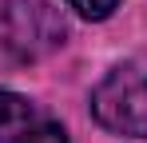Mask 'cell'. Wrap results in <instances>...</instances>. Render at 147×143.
<instances>
[{"label": "cell", "mask_w": 147, "mask_h": 143, "mask_svg": "<svg viewBox=\"0 0 147 143\" xmlns=\"http://www.w3.org/2000/svg\"><path fill=\"white\" fill-rule=\"evenodd\" d=\"M0 44L16 52V60H36L64 44V20L44 0H8L0 12Z\"/></svg>", "instance_id": "2"}, {"label": "cell", "mask_w": 147, "mask_h": 143, "mask_svg": "<svg viewBox=\"0 0 147 143\" xmlns=\"http://www.w3.org/2000/svg\"><path fill=\"white\" fill-rule=\"evenodd\" d=\"M92 115L115 135H147V56L123 60L99 80L92 92Z\"/></svg>", "instance_id": "1"}, {"label": "cell", "mask_w": 147, "mask_h": 143, "mask_svg": "<svg viewBox=\"0 0 147 143\" xmlns=\"http://www.w3.org/2000/svg\"><path fill=\"white\" fill-rule=\"evenodd\" d=\"M0 143H72V139L32 99L0 88Z\"/></svg>", "instance_id": "3"}, {"label": "cell", "mask_w": 147, "mask_h": 143, "mask_svg": "<svg viewBox=\"0 0 147 143\" xmlns=\"http://www.w3.org/2000/svg\"><path fill=\"white\" fill-rule=\"evenodd\" d=\"M68 8H76L84 20H107L119 8V0H68Z\"/></svg>", "instance_id": "4"}]
</instances>
